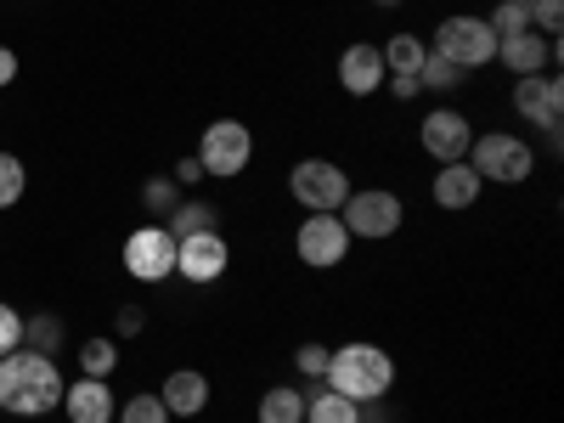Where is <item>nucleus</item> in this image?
<instances>
[{"instance_id":"nucleus-10","label":"nucleus","mask_w":564,"mask_h":423,"mask_svg":"<svg viewBox=\"0 0 564 423\" xmlns=\"http://www.w3.org/2000/svg\"><path fill=\"white\" fill-rule=\"evenodd\" d=\"M513 113L531 119L536 130L558 135L564 124V85L553 74H525V79H513Z\"/></svg>"},{"instance_id":"nucleus-12","label":"nucleus","mask_w":564,"mask_h":423,"mask_svg":"<svg viewBox=\"0 0 564 423\" xmlns=\"http://www.w3.org/2000/svg\"><path fill=\"white\" fill-rule=\"evenodd\" d=\"M226 265H231V249H226L220 231H198V238H181L175 243V271L186 282H198V289H204V282H220Z\"/></svg>"},{"instance_id":"nucleus-4","label":"nucleus","mask_w":564,"mask_h":423,"mask_svg":"<svg viewBox=\"0 0 564 423\" xmlns=\"http://www.w3.org/2000/svg\"><path fill=\"white\" fill-rule=\"evenodd\" d=\"M339 220H345V231H350V238L384 243V238H395V231H401V220H406V204L390 193V186H361V193H350V198L339 204Z\"/></svg>"},{"instance_id":"nucleus-22","label":"nucleus","mask_w":564,"mask_h":423,"mask_svg":"<svg viewBox=\"0 0 564 423\" xmlns=\"http://www.w3.org/2000/svg\"><path fill=\"white\" fill-rule=\"evenodd\" d=\"M113 367H119V345L113 339H85L79 345V372L85 379H108Z\"/></svg>"},{"instance_id":"nucleus-15","label":"nucleus","mask_w":564,"mask_h":423,"mask_svg":"<svg viewBox=\"0 0 564 423\" xmlns=\"http://www.w3.org/2000/svg\"><path fill=\"white\" fill-rule=\"evenodd\" d=\"M339 85L350 90V97H372V90H384L379 45H345V52H339Z\"/></svg>"},{"instance_id":"nucleus-30","label":"nucleus","mask_w":564,"mask_h":423,"mask_svg":"<svg viewBox=\"0 0 564 423\" xmlns=\"http://www.w3.org/2000/svg\"><path fill=\"white\" fill-rule=\"evenodd\" d=\"M18 345H23V316L0 300V356H12Z\"/></svg>"},{"instance_id":"nucleus-36","label":"nucleus","mask_w":564,"mask_h":423,"mask_svg":"<svg viewBox=\"0 0 564 423\" xmlns=\"http://www.w3.org/2000/svg\"><path fill=\"white\" fill-rule=\"evenodd\" d=\"M379 7H401V0H379Z\"/></svg>"},{"instance_id":"nucleus-11","label":"nucleus","mask_w":564,"mask_h":423,"mask_svg":"<svg viewBox=\"0 0 564 423\" xmlns=\"http://www.w3.org/2000/svg\"><path fill=\"white\" fill-rule=\"evenodd\" d=\"M468 141H475V124H468L457 108H435V113H423V124H417V148L430 153L435 164L468 159Z\"/></svg>"},{"instance_id":"nucleus-19","label":"nucleus","mask_w":564,"mask_h":423,"mask_svg":"<svg viewBox=\"0 0 564 423\" xmlns=\"http://www.w3.org/2000/svg\"><path fill=\"white\" fill-rule=\"evenodd\" d=\"M305 423H361V406L322 384L316 395H305Z\"/></svg>"},{"instance_id":"nucleus-27","label":"nucleus","mask_w":564,"mask_h":423,"mask_svg":"<svg viewBox=\"0 0 564 423\" xmlns=\"http://www.w3.org/2000/svg\"><path fill=\"white\" fill-rule=\"evenodd\" d=\"M23 186H29V170L18 153H0V209H12L23 198Z\"/></svg>"},{"instance_id":"nucleus-28","label":"nucleus","mask_w":564,"mask_h":423,"mask_svg":"<svg viewBox=\"0 0 564 423\" xmlns=\"http://www.w3.org/2000/svg\"><path fill=\"white\" fill-rule=\"evenodd\" d=\"M113 423H170V412L159 395H130L124 412H113Z\"/></svg>"},{"instance_id":"nucleus-23","label":"nucleus","mask_w":564,"mask_h":423,"mask_svg":"<svg viewBox=\"0 0 564 423\" xmlns=\"http://www.w3.org/2000/svg\"><path fill=\"white\" fill-rule=\"evenodd\" d=\"M486 23H491L497 40H502V34H525V29H531V0H497Z\"/></svg>"},{"instance_id":"nucleus-26","label":"nucleus","mask_w":564,"mask_h":423,"mask_svg":"<svg viewBox=\"0 0 564 423\" xmlns=\"http://www.w3.org/2000/svg\"><path fill=\"white\" fill-rule=\"evenodd\" d=\"M23 339H29V350H40V356H57V350H63V322H57V316H34V322H23Z\"/></svg>"},{"instance_id":"nucleus-25","label":"nucleus","mask_w":564,"mask_h":423,"mask_svg":"<svg viewBox=\"0 0 564 423\" xmlns=\"http://www.w3.org/2000/svg\"><path fill=\"white\" fill-rule=\"evenodd\" d=\"M181 198H186V193H181L175 175H153L148 186H141V204H148V215H170Z\"/></svg>"},{"instance_id":"nucleus-17","label":"nucleus","mask_w":564,"mask_h":423,"mask_svg":"<svg viewBox=\"0 0 564 423\" xmlns=\"http://www.w3.org/2000/svg\"><path fill=\"white\" fill-rule=\"evenodd\" d=\"M480 186H486V181L475 175V164H468V159H457V164H441V170H435L430 198H435L441 209H475Z\"/></svg>"},{"instance_id":"nucleus-1","label":"nucleus","mask_w":564,"mask_h":423,"mask_svg":"<svg viewBox=\"0 0 564 423\" xmlns=\"http://www.w3.org/2000/svg\"><path fill=\"white\" fill-rule=\"evenodd\" d=\"M63 390L68 379L57 372L52 356H40V350H12V356H0V406H7L12 417H45V412H57L63 406Z\"/></svg>"},{"instance_id":"nucleus-24","label":"nucleus","mask_w":564,"mask_h":423,"mask_svg":"<svg viewBox=\"0 0 564 423\" xmlns=\"http://www.w3.org/2000/svg\"><path fill=\"white\" fill-rule=\"evenodd\" d=\"M417 85H423V90H457V85H463V68H457V63H446L441 52H423Z\"/></svg>"},{"instance_id":"nucleus-5","label":"nucleus","mask_w":564,"mask_h":423,"mask_svg":"<svg viewBox=\"0 0 564 423\" xmlns=\"http://www.w3.org/2000/svg\"><path fill=\"white\" fill-rule=\"evenodd\" d=\"M193 159H198V164H204V175H215V181L243 175V170H249V159H254V130H249L243 119H215V124H204L198 153H193Z\"/></svg>"},{"instance_id":"nucleus-7","label":"nucleus","mask_w":564,"mask_h":423,"mask_svg":"<svg viewBox=\"0 0 564 423\" xmlns=\"http://www.w3.org/2000/svg\"><path fill=\"white\" fill-rule=\"evenodd\" d=\"M430 52H441L446 63H457L463 74L468 68H486V63H497V34H491V23L486 18H468V12H457V18H441V29H435V45Z\"/></svg>"},{"instance_id":"nucleus-9","label":"nucleus","mask_w":564,"mask_h":423,"mask_svg":"<svg viewBox=\"0 0 564 423\" xmlns=\"http://www.w3.org/2000/svg\"><path fill=\"white\" fill-rule=\"evenodd\" d=\"M294 254L311 265V271H334L345 254H350V231L339 215H305L300 231H294Z\"/></svg>"},{"instance_id":"nucleus-31","label":"nucleus","mask_w":564,"mask_h":423,"mask_svg":"<svg viewBox=\"0 0 564 423\" xmlns=\"http://www.w3.org/2000/svg\"><path fill=\"white\" fill-rule=\"evenodd\" d=\"M294 367L305 372V379H322V372H327V345H300L294 350Z\"/></svg>"},{"instance_id":"nucleus-16","label":"nucleus","mask_w":564,"mask_h":423,"mask_svg":"<svg viewBox=\"0 0 564 423\" xmlns=\"http://www.w3.org/2000/svg\"><path fill=\"white\" fill-rule=\"evenodd\" d=\"M159 401H164L170 417H198L209 406V379H204L198 367H175L170 379H164V390H159Z\"/></svg>"},{"instance_id":"nucleus-18","label":"nucleus","mask_w":564,"mask_h":423,"mask_svg":"<svg viewBox=\"0 0 564 423\" xmlns=\"http://www.w3.org/2000/svg\"><path fill=\"white\" fill-rule=\"evenodd\" d=\"M164 226H170V238L181 243V238H198V231H220V209L204 204V198H181V204L164 215Z\"/></svg>"},{"instance_id":"nucleus-13","label":"nucleus","mask_w":564,"mask_h":423,"mask_svg":"<svg viewBox=\"0 0 564 423\" xmlns=\"http://www.w3.org/2000/svg\"><path fill=\"white\" fill-rule=\"evenodd\" d=\"M497 63L513 74V79H525V74H547L558 63V40L525 29V34H502L497 40Z\"/></svg>"},{"instance_id":"nucleus-32","label":"nucleus","mask_w":564,"mask_h":423,"mask_svg":"<svg viewBox=\"0 0 564 423\" xmlns=\"http://www.w3.org/2000/svg\"><path fill=\"white\" fill-rule=\"evenodd\" d=\"M384 85L395 90V102H412V97H417V90H423V85H417L412 74H384Z\"/></svg>"},{"instance_id":"nucleus-21","label":"nucleus","mask_w":564,"mask_h":423,"mask_svg":"<svg viewBox=\"0 0 564 423\" xmlns=\"http://www.w3.org/2000/svg\"><path fill=\"white\" fill-rule=\"evenodd\" d=\"M423 52H430V45H423L417 34H390V40L379 45L384 74H412V79H417V68H423Z\"/></svg>"},{"instance_id":"nucleus-8","label":"nucleus","mask_w":564,"mask_h":423,"mask_svg":"<svg viewBox=\"0 0 564 423\" xmlns=\"http://www.w3.org/2000/svg\"><path fill=\"white\" fill-rule=\"evenodd\" d=\"M124 271L135 282H164L175 271V238H170L164 220H148L124 238Z\"/></svg>"},{"instance_id":"nucleus-2","label":"nucleus","mask_w":564,"mask_h":423,"mask_svg":"<svg viewBox=\"0 0 564 423\" xmlns=\"http://www.w3.org/2000/svg\"><path fill=\"white\" fill-rule=\"evenodd\" d=\"M327 390L350 395L356 406H379L395 390V356L379 350L372 339H350L339 350H327V372H322Z\"/></svg>"},{"instance_id":"nucleus-34","label":"nucleus","mask_w":564,"mask_h":423,"mask_svg":"<svg viewBox=\"0 0 564 423\" xmlns=\"http://www.w3.org/2000/svg\"><path fill=\"white\" fill-rule=\"evenodd\" d=\"M18 79V52L12 45H0V85H12Z\"/></svg>"},{"instance_id":"nucleus-6","label":"nucleus","mask_w":564,"mask_h":423,"mask_svg":"<svg viewBox=\"0 0 564 423\" xmlns=\"http://www.w3.org/2000/svg\"><path fill=\"white\" fill-rule=\"evenodd\" d=\"M289 198L311 215H339V204L350 198V175L334 159H300L289 170Z\"/></svg>"},{"instance_id":"nucleus-14","label":"nucleus","mask_w":564,"mask_h":423,"mask_svg":"<svg viewBox=\"0 0 564 423\" xmlns=\"http://www.w3.org/2000/svg\"><path fill=\"white\" fill-rule=\"evenodd\" d=\"M63 412H68V423H113V412H119V401H113V390H108V379H79L63 390Z\"/></svg>"},{"instance_id":"nucleus-35","label":"nucleus","mask_w":564,"mask_h":423,"mask_svg":"<svg viewBox=\"0 0 564 423\" xmlns=\"http://www.w3.org/2000/svg\"><path fill=\"white\" fill-rule=\"evenodd\" d=\"M141 322H148V316H141L135 305H130V311H119V334H141Z\"/></svg>"},{"instance_id":"nucleus-3","label":"nucleus","mask_w":564,"mask_h":423,"mask_svg":"<svg viewBox=\"0 0 564 423\" xmlns=\"http://www.w3.org/2000/svg\"><path fill=\"white\" fill-rule=\"evenodd\" d=\"M468 164H475V175H480V181L520 186V181H531L536 153H531V141H520V135H508V130H486V135L468 141Z\"/></svg>"},{"instance_id":"nucleus-33","label":"nucleus","mask_w":564,"mask_h":423,"mask_svg":"<svg viewBox=\"0 0 564 423\" xmlns=\"http://www.w3.org/2000/svg\"><path fill=\"white\" fill-rule=\"evenodd\" d=\"M175 181H181V193H186V186H198V181H204V164H198V159H181V164H175Z\"/></svg>"},{"instance_id":"nucleus-29","label":"nucleus","mask_w":564,"mask_h":423,"mask_svg":"<svg viewBox=\"0 0 564 423\" xmlns=\"http://www.w3.org/2000/svg\"><path fill=\"white\" fill-rule=\"evenodd\" d=\"M531 29L547 34V40H558V29H564V0H531Z\"/></svg>"},{"instance_id":"nucleus-20","label":"nucleus","mask_w":564,"mask_h":423,"mask_svg":"<svg viewBox=\"0 0 564 423\" xmlns=\"http://www.w3.org/2000/svg\"><path fill=\"white\" fill-rule=\"evenodd\" d=\"M260 423H305V390L271 384V390L260 395Z\"/></svg>"}]
</instances>
